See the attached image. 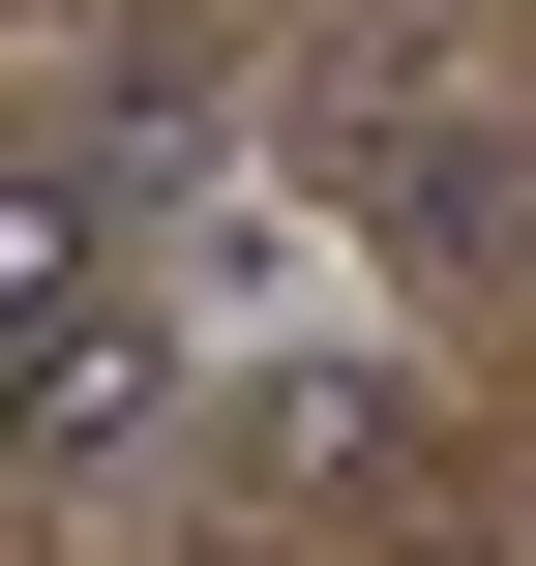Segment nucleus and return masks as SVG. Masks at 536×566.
Here are the masks:
<instances>
[{
	"instance_id": "f257e3e1",
	"label": "nucleus",
	"mask_w": 536,
	"mask_h": 566,
	"mask_svg": "<svg viewBox=\"0 0 536 566\" xmlns=\"http://www.w3.org/2000/svg\"><path fill=\"white\" fill-rule=\"evenodd\" d=\"M179 388H209V328H179L149 269H0V418H30V478H119Z\"/></svg>"
},
{
	"instance_id": "f03ea898",
	"label": "nucleus",
	"mask_w": 536,
	"mask_h": 566,
	"mask_svg": "<svg viewBox=\"0 0 536 566\" xmlns=\"http://www.w3.org/2000/svg\"><path fill=\"white\" fill-rule=\"evenodd\" d=\"M358 209H388L418 269H536V149L477 90H388V119H358Z\"/></svg>"
},
{
	"instance_id": "7ed1b4c3",
	"label": "nucleus",
	"mask_w": 536,
	"mask_h": 566,
	"mask_svg": "<svg viewBox=\"0 0 536 566\" xmlns=\"http://www.w3.org/2000/svg\"><path fill=\"white\" fill-rule=\"evenodd\" d=\"M388 448H418V388H388L358 328H328V358H239V478H269V507H328V478H388Z\"/></svg>"
}]
</instances>
